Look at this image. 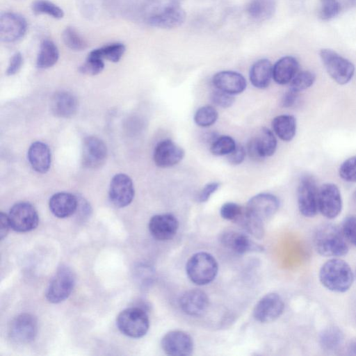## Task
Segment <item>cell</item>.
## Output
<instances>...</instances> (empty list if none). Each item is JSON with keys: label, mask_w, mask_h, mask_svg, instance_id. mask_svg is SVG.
<instances>
[{"label": "cell", "mask_w": 356, "mask_h": 356, "mask_svg": "<svg viewBox=\"0 0 356 356\" xmlns=\"http://www.w3.org/2000/svg\"><path fill=\"white\" fill-rule=\"evenodd\" d=\"M313 242L316 252L323 257H342L349 250L348 242L341 229L332 223L318 226L314 233Z\"/></svg>", "instance_id": "cell-1"}, {"label": "cell", "mask_w": 356, "mask_h": 356, "mask_svg": "<svg viewBox=\"0 0 356 356\" xmlns=\"http://www.w3.org/2000/svg\"><path fill=\"white\" fill-rule=\"evenodd\" d=\"M318 277L325 288L336 293L347 291L354 281V274L349 264L338 257L332 258L323 264Z\"/></svg>", "instance_id": "cell-2"}, {"label": "cell", "mask_w": 356, "mask_h": 356, "mask_svg": "<svg viewBox=\"0 0 356 356\" xmlns=\"http://www.w3.org/2000/svg\"><path fill=\"white\" fill-rule=\"evenodd\" d=\"M218 265L209 253L200 252L193 254L186 264V272L190 280L197 285L211 282L217 275Z\"/></svg>", "instance_id": "cell-3"}, {"label": "cell", "mask_w": 356, "mask_h": 356, "mask_svg": "<svg viewBox=\"0 0 356 356\" xmlns=\"http://www.w3.org/2000/svg\"><path fill=\"white\" fill-rule=\"evenodd\" d=\"M116 324L119 330L131 338H140L149 327V320L145 310L139 307L127 308L118 316Z\"/></svg>", "instance_id": "cell-4"}, {"label": "cell", "mask_w": 356, "mask_h": 356, "mask_svg": "<svg viewBox=\"0 0 356 356\" xmlns=\"http://www.w3.org/2000/svg\"><path fill=\"white\" fill-rule=\"evenodd\" d=\"M320 57L328 74L336 83L345 85L350 81L355 67L349 60L330 49H321Z\"/></svg>", "instance_id": "cell-5"}, {"label": "cell", "mask_w": 356, "mask_h": 356, "mask_svg": "<svg viewBox=\"0 0 356 356\" xmlns=\"http://www.w3.org/2000/svg\"><path fill=\"white\" fill-rule=\"evenodd\" d=\"M75 284V277L72 270L65 266H60L51 278L45 292L47 300L51 303H59L71 294Z\"/></svg>", "instance_id": "cell-6"}, {"label": "cell", "mask_w": 356, "mask_h": 356, "mask_svg": "<svg viewBox=\"0 0 356 356\" xmlns=\"http://www.w3.org/2000/svg\"><path fill=\"white\" fill-rule=\"evenodd\" d=\"M318 188L315 179L309 175L301 177L297 190L298 207L300 213L305 217L312 218L318 211Z\"/></svg>", "instance_id": "cell-7"}, {"label": "cell", "mask_w": 356, "mask_h": 356, "mask_svg": "<svg viewBox=\"0 0 356 356\" xmlns=\"http://www.w3.org/2000/svg\"><path fill=\"white\" fill-rule=\"evenodd\" d=\"M10 228L17 232H27L35 229L39 217L35 207L30 203L21 202L15 204L8 215Z\"/></svg>", "instance_id": "cell-8"}, {"label": "cell", "mask_w": 356, "mask_h": 356, "mask_svg": "<svg viewBox=\"0 0 356 356\" xmlns=\"http://www.w3.org/2000/svg\"><path fill=\"white\" fill-rule=\"evenodd\" d=\"M318 211L328 219L335 218L342 209V198L337 186L325 183L318 188Z\"/></svg>", "instance_id": "cell-9"}, {"label": "cell", "mask_w": 356, "mask_h": 356, "mask_svg": "<svg viewBox=\"0 0 356 356\" xmlns=\"http://www.w3.org/2000/svg\"><path fill=\"white\" fill-rule=\"evenodd\" d=\"M38 332V322L32 314L24 313L11 321L8 334L10 339L19 344H26L34 340Z\"/></svg>", "instance_id": "cell-10"}, {"label": "cell", "mask_w": 356, "mask_h": 356, "mask_svg": "<svg viewBox=\"0 0 356 356\" xmlns=\"http://www.w3.org/2000/svg\"><path fill=\"white\" fill-rule=\"evenodd\" d=\"M185 19L186 13L181 6L171 2L149 16L147 23L154 27L170 29L181 26Z\"/></svg>", "instance_id": "cell-11"}, {"label": "cell", "mask_w": 356, "mask_h": 356, "mask_svg": "<svg viewBox=\"0 0 356 356\" xmlns=\"http://www.w3.org/2000/svg\"><path fill=\"white\" fill-rule=\"evenodd\" d=\"M27 31V22L22 15L4 12L0 16V39L6 43L15 42L24 37Z\"/></svg>", "instance_id": "cell-12"}, {"label": "cell", "mask_w": 356, "mask_h": 356, "mask_svg": "<svg viewBox=\"0 0 356 356\" xmlns=\"http://www.w3.org/2000/svg\"><path fill=\"white\" fill-rule=\"evenodd\" d=\"M108 155L106 144L97 137L88 136L82 143L81 161L85 168L96 169L105 163Z\"/></svg>", "instance_id": "cell-13"}, {"label": "cell", "mask_w": 356, "mask_h": 356, "mask_svg": "<svg viewBox=\"0 0 356 356\" xmlns=\"http://www.w3.org/2000/svg\"><path fill=\"white\" fill-rule=\"evenodd\" d=\"M111 203L118 208L128 206L134 197V187L131 179L126 174L119 173L112 178L109 191Z\"/></svg>", "instance_id": "cell-14"}, {"label": "cell", "mask_w": 356, "mask_h": 356, "mask_svg": "<svg viewBox=\"0 0 356 356\" xmlns=\"http://www.w3.org/2000/svg\"><path fill=\"white\" fill-rule=\"evenodd\" d=\"M284 309V303L280 296L270 293L257 302L253 309V316L259 322L270 323L278 318Z\"/></svg>", "instance_id": "cell-15"}, {"label": "cell", "mask_w": 356, "mask_h": 356, "mask_svg": "<svg viewBox=\"0 0 356 356\" xmlns=\"http://www.w3.org/2000/svg\"><path fill=\"white\" fill-rule=\"evenodd\" d=\"M277 149V140L273 133L266 127H263L259 134L252 138L248 144L249 156L259 161L274 154Z\"/></svg>", "instance_id": "cell-16"}, {"label": "cell", "mask_w": 356, "mask_h": 356, "mask_svg": "<svg viewBox=\"0 0 356 356\" xmlns=\"http://www.w3.org/2000/svg\"><path fill=\"white\" fill-rule=\"evenodd\" d=\"M163 351L171 356H186L193 350V341L191 336L181 330L166 333L161 339Z\"/></svg>", "instance_id": "cell-17"}, {"label": "cell", "mask_w": 356, "mask_h": 356, "mask_svg": "<svg viewBox=\"0 0 356 356\" xmlns=\"http://www.w3.org/2000/svg\"><path fill=\"white\" fill-rule=\"evenodd\" d=\"M280 201L270 193H259L251 197L245 210L263 222L272 217L278 210Z\"/></svg>", "instance_id": "cell-18"}, {"label": "cell", "mask_w": 356, "mask_h": 356, "mask_svg": "<svg viewBox=\"0 0 356 356\" xmlns=\"http://www.w3.org/2000/svg\"><path fill=\"white\" fill-rule=\"evenodd\" d=\"M184 156V149L170 139L158 143L153 154L154 161L160 168L172 167L179 163Z\"/></svg>", "instance_id": "cell-19"}, {"label": "cell", "mask_w": 356, "mask_h": 356, "mask_svg": "<svg viewBox=\"0 0 356 356\" xmlns=\"http://www.w3.org/2000/svg\"><path fill=\"white\" fill-rule=\"evenodd\" d=\"M151 235L159 241H168L176 234L179 222L170 213L157 214L151 218L148 225Z\"/></svg>", "instance_id": "cell-20"}, {"label": "cell", "mask_w": 356, "mask_h": 356, "mask_svg": "<svg viewBox=\"0 0 356 356\" xmlns=\"http://www.w3.org/2000/svg\"><path fill=\"white\" fill-rule=\"evenodd\" d=\"M181 309L186 314L197 316L202 314L209 306V298L205 292L191 289L184 292L179 298Z\"/></svg>", "instance_id": "cell-21"}, {"label": "cell", "mask_w": 356, "mask_h": 356, "mask_svg": "<svg viewBox=\"0 0 356 356\" xmlns=\"http://www.w3.org/2000/svg\"><path fill=\"white\" fill-rule=\"evenodd\" d=\"M212 81L218 90L230 95L243 92L247 85L244 76L234 71L219 72L213 76Z\"/></svg>", "instance_id": "cell-22"}, {"label": "cell", "mask_w": 356, "mask_h": 356, "mask_svg": "<svg viewBox=\"0 0 356 356\" xmlns=\"http://www.w3.org/2000/svg\"><path fill=\"white\" fill-rule=\"evenodd\" d=\"M79 206V201L74 195L59 192L53 195L49 201L51 212L57 218H67L75 213Z\"/></svg>", "instance_id": "cell-23"}, {"label": "cell", "mask_w": 356, "mask_h": 356, "mask_svg": "<svg viewBox=\"0 0 356 356\" xmlns=\"http://www.w3.org/2000/svg\"><path fill=\"white\" fill-rule=\"evenodd\" d=\"M28 160L32 168L39 172H47L51 165V156L49 147L44 143H33L28 150Z\"/></svg>", "instance_id": "cell-24"}, {"label": "cell", "mask_w": 356, "mask_h": 356, "mask_svg": "<svg viewBox=\"0 0 356 356\" xmlns=\"http://www.w3.org/2000/svg\"><path fill=\"white\" fill-rule=\"evenodd\" d=\"M77 108V99L70 92L60 91L52 97L51 110L53 114L58 118H70L76 113Z\"/></svg>", "instance_id": "cell-25"}, {"label": "cell", "mask_w": 356, "mask_h": 356, "mask_svg": "<svg viewBox=\"0 0 356 356\" xmlns=\"http://www.w3.org/2000/svg\"><path fill=\"white\" fill-rule=\"evenodd\" d=\"M220 241L227 248L238 254L263 250L262 247L253 242L248 236L236 232H225L220 237Z\"/></svg>", "instance_id": "cell-26"}, {"label": "cell", "mask_w": 356, "mask_h": 356, "mask_svg": "<svg viewBox=\"0 0 356 356\" xmlns=\"http://www.w3.org/2000/svg\"><path fill=\"white\" fill-rule=\"evenodd\" d=\"M299 63L293 56H284L279 59L273 67V78L280 85L289 83L297 74Z\"/></svg>", "instance_id": "cell-27"}, {"label": "cell", "mask_w": 356, "mask_h": 356, "mask_svg": "<svg viewBox=\"0 0 356 356\" xmlns=\"http://www.w3.org/2000/svg\"><path fill=\"white\" fill-rule=\"evenodd\" d=\"M250 80L259 89L267 88L273 77V66L269 60L263 58L255 62L250 70Z\"/></svg>", "instance_id": "cell-28"}, {"label": "cell", "mask_w": 356, "mask_h": 356, "mask_svg": "<svg viewBox=\"0 0 356 356\" xmlns=\"http://www.w3.org/2000/svg\"><path fill=\"white\" fill-rule=\"evenodd\" d=\"M272 126L276 135L282 140L291 141L296 133V120L291 115L276 116L272 122Z\"/></svg>", "instance_id": "cell-29"}, {"label": "cell", "mask_w": 356, "mask_h": 356, "mask_svg": "<svg viewBox=\"0 0 356 356\" xmlns=\"http://www.w3.org/2000/svg\"><path fill=\"white\" fill-rule=\"evenodd\" d=\"M59 58V51L56 44L49 39L44 40L40 46L36 60L39 69H47L54 66Z\"/></svg>", "instance_id": "cell-30"}, {"label": "cell", "mask_w": 356, "mask_h": 356, "mask_svg": "<svg viewBox=\"0 0 356 356\" xmlns=\"http://www.w3.org/2000/svg\"><path fill=\"white\" fill-rule=\"evenodd\" d=\"M275 0H251L247 12L254 19L263 21L270 18L275 12Z\"/></svg>", "instance_id": "cell-31"}, {"label": "cell", "mask_w": 356, "mask_h": 356, "mask_svg": "<svg viewBox=\"0 0 356 356\" xmlns=\"http://www.w3.org/2000/svg\"><path fill=\"white\" fill-rule=\"evenodd\" d=\"M126 47L121 42H114L91 51L89 54L113 63L118 62L123 56Z\"/></svg>", "instance_id": "cell-32"}, {"label": "cell", "mask_w": 356, "mask_h": 356, "mask_svg": "<svg viewBox=\"0 0 356 356\" xmlns=\"http://www.w3.org/2000/svg\"><path fill=\"white\" fill-rule=\"evenodd\" d=\"M343 334L337 327L331 326L322 331L319 337L321 348L327 351L337 349L342 343Z\"/></svg>", "instance_id": "cell-33"}, {"label": "cell", "mask_w": 356, "mask_h": 356, "mask_svg": "<svg viewBox=\"0 0 356 356\" xmlns=\"http://www.w3.org/2000/svg\"><path fill=\"white\" fill-rule=\"evenodd\" d=\"M236 222L257 238H262L264 234V222L249 213L245 208Z\"/></svg>", "instance_id": "cell-34"}, {"label": "cell", "mask_w": 356, "mask_h": 356, "mask_svg": "<svg viewBox=\"0 0 356 356\" xmlns=\"http://www.w3.org/2000/svg\"><path fill=\"white\" fill-rule=\"evenodd\" d=\"M31 10L36 15L45 14L56 19H62L65 15L61 8L49 0H34Z\"/></svg>", "instance_id": "cell-35"}, {"label": "cell", "mask_w": 356, "mask_h": 356, "mask_svg": "<svg viewBox=\"0 0 356 356\" xmlns=\"http://www.w3.org/2000/svg\"><path fill=\"white\" fill-rule=\"evenodd\" d=\"M64 44L74 51H83L88 47L86 41L72 27H66L61 35Z\"/></svg>", "instance_id": "cell-36"}, {"label": "cell", "mask_w": 356, "mask_h": 356, "mask_svg": "<svg viewBox=\"0 0 356 356\" xmlns=\"http://www.w3.org/2000/svg\"><path fill=\"white\" fill-rule=\"evenodd\" d=\"M218 117V111L211 106L199 108L194 115V121L201 127H208L213 124Z\"/></svg>", "instance_id": "cell-37"}, {"label": "cell", "mask_w": 356, "mask_h": 356, "mask_svg": "<svg viewBox=\"0 0 356 356\" xmlns=\"http://www.w3.org/2000/svg\"><path fill=\"white\" fill-rule=\"evenodd\" d=\"M236 146V144L231 136H220L212 142L210 151L215 156H224L231 153Z\"/></svg>", "instance_id": "cell-38"}, {"label": "cell", "mask_w": 356, "mask_h": 356, "mask_svg": "<svg viewBox=\"0 0 356 356\" xmlns=\"http://www.w3.org/2000/svg\"><path fill=\"white\" fill-rule=\"evenodd\" d=\"M316 80V75L309 70L301 71L290 82L289 88L300 92L310 88Z\"/></svg>", "instance_id": "cell-39"}, {"label": "cell", "mask_w": 356, "mask_h": 356, "mask_svg": "<svg viewBox=\"0 0 356 356\" xmlns=\"http://www.w3.org/2000/svg\"><path fill=\"white\" fill-rule=\"evenodd\" d=\"M104 68V60L88 54L86 60L80 65L79 70L83 74L93 76L102 72Z\"/></svg>", "instance_id": "cell-40"}, {"label": "cell", "mask_w": 356, "mask_h": 356, "mask_svg": "<svg viewBox=\"0 0 356 356\" xmlns=\"http://www.w3.org/2000/svg\"><path fill=\"white\" fill-rule=\"evenodd\" d=\"M340 10L338 0H321L318 15L322 20H330L338 15Z\"/></svg>", "instance_id": "cell-41"}, {"label": "cell", "mask_w": 356, "mask_h": 356, "mask_svg": "<svg viewBox=\"0 0 356 356\" xmlns=\"http://www.w3.org/2000/svg\"><path fill=\"white\" fill-rule=\"evenodd\" d=\"M339 175L345 181L356 183V155L347 159L341 164Z\"/></svg>", "instance_id": "cell-42"}, {"label": "cell", "mask_w": 356, "mask_h": 356, "mask_svg": "<svg viewBox=\"0 0 356 356\" xmlns=\"http://www.w3.org/2000/svg\"><path fill=\"white\" fill-rule=\"evenodd\" d=\"M341 229L348 243L356 247V215L344 218Z\"/></svg>", "instance_id": "cell-43"}, {"label": "cell", "mask_w": 356, "mask_h": 356, "mask_svg": "<svg viewBox=\"0 0 356 356\" xmlns=\"http://www.w3.org/2000/svg\"><path fill=\"white\" fill-rule=\"evenodd\" d=\"M243 208L234 202H226L220 209V213L222 218L232 220L235 222L242 214Z\"/></svg>", "instance_id": "cell-44"}, {"label": "cell", "mask_w": 356, "mask_h": 356, "mask_svg": "<svg viewBox=\"0 0 356 356\" xmlns=\"http://www.w3.org/2000/svg\"><path fill=\"white\" fill-rule=\"evenodd\" d=\"M220 90H216L211 94V100L218 106L226 108L231 106L234 102V97Z\"/></svg>", "instance_id": "cell-45"}, {"label": "cell", "mask_w": 356, "mask_h": 356, "mask_svg": "<svg viewBox=\"0 0 356 356\" xmlns=\"http://www.w3.org/2000/svg\"><path fill=\"white\" fill-rule=\"evenodd\" d=\"M23 63V56L20 52H15L10 58L6 74L12 76L17 73Z\"/></svg>", "instance_id": "cell-46"}, {"label": "cell", "mask_w": 356, "mask_h": 356, "mask_svg": "<svg viewBox=\"0 0 356 356\" xmlns=\"http://www.w3.org/2000/svg\"><path fill=\"white\" fill-rule=\"evenodd\" d=\"M245 154L246 152L245 149L242 146L236 145L234 149L227 155V159L229 163L238 165L243 161Z\"/></svg>", "instance_id": "cell-47"}, {"label": "cell", "mask_w": 356, "mask_h": 356, "mask_svg": "<svg viewBox=\"0 0 356 356\" xmlns=\"http://www.w3.org/2000/svg\"><path fill=\"white\" fill-rule=\"evenodd\" d=\"M219 186L220 184L218 182H211L207 184L199 193L197 197V200L199 202H207L211 195L218 190Z\"/></svg>", "instance_id": "cell-48"}, {"label": "cell", "mask_w": 356, "mask_h": 356, "mask_svg": "<svg viewBox=\"0 0 356 356\" xmlns=\"http://www.w3.org/2000/svg\"><path fill=\"white\" fill-rule=\"evenodd\" d=\"M299 92L289 88L283 95L281 99V106L284 108H289L296 103Z\"/></svg>", "instance_id": "cell-49"}, {"label": "cell", "mask_w": 356, "mask_h": 356, "mask_svg": "<svg viewBox=\"0 0 356 356\" xmlns=\"http://www.w3.org/2000/svg\"><path fill=\"white\" fill-rule=\"evenodd\" d=\"M0 235L1 240H3L7 235L9 229L10 228V222L8 219V215L5 214L3 212H1L0 215Z\"/></svg>", "instance_id": "cell-50"}, {"label": "cell", "mask_w": 356, "mask_h": 356, "mask_svg": "<svg viewBox=\"0 0 356 356\" xmlns=\"http://www.w3.org/2000/svg\"><path fill=\"white\" fill-rule=\"evenodd\" d=\"M348 350L350 354L356 355V339L350 341L348 345Z\"/></svg>", "instance_id": "cell-51"}, {"label": "cell", "mask_w": 356, "mask_h": 356, "mask_svg": "<svg viewBox=\"0 0 356 356\" xmlns=\"http://www.w3.org/2000/svg\"><path fill=\"white\" fill-rule=\"evenodd\" d=\"M353 198H354L355 201L356 202V191L354 193Z\"/></svg>", "instance_id": "cell-52"}, {"label": "cell", "mask_w": 356, "mask_h": 356, "mask_svg": "<svg viewBox=\"0 0 356 356\" xmlns=\"http://www.w3.org/2000/svg\"><path fill=\"white\" fill-rule=\"evenodd\" d=\"M356 273V272H355ZM355 275H356V273H355Z\"/></svg>", "instance_id": "cell-53"}]
</instances>
